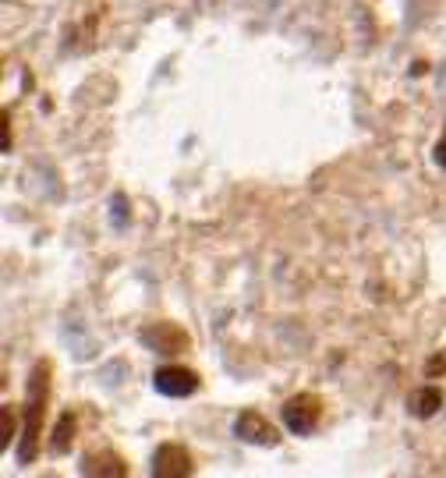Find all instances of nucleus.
I'll return each mask as SVG.
<instances>
[{
    "instance_id": "obj_3",
    "label": "nucleus",
    "mask_w": 446,
    "mask_h": 478,
    "mask_svg": "<svg viewBox=\"0 0 446 478\" xmlns=\"http://www.w3.org/2000/svg\"><path fill=\"white\" fill-rule=\"evenodd\" d=\"M153 475L157 478H188L195 475V461L188 454V446L181 443H163L153 454Z\"/></svg>"
},
{
    "instance_id": "obj_6",
    "label": "nucleus",
    "mask_w": 446,
    "mask_h": 478,
    "mask_svg": "<svg viewBox=\"0 0 446 478\" xmlns=\"http://www.w3.org/2000/svg\"><path fill=\"white\" fill-rule=\"evenodd\" d=\"M234 433H238L244 443H255V446H277V443H280L277 429H273L259 411H242V415L234 418Z\"/></svg>"
},
{
    "instance_id": "obj_1",
    "label": "nucleus",
    "mask_w": 446,
    "mask_h": 478,
    "mask_svg": "<svg viewBox=\"0 0 446 478\" xmlns=\"http://www.w3.org/2000/svg\"><path fill=\"white\" fill-rule=\"evenodd\" d=\"M50 376L53 365L50 358H40L33 376H29V397H25V425H22V439H18V464H33L40 457V439L43 422H46V404H50Z\"/></svg>"
},
{
    "instance_id": "obj_2",
    "label": "nucleus",
    "mask_w": 446,
    "mask_h": 478,
    "mask_svg": "<svg viewBox=\"0 0 446 478\" xmlns=\"http://www.w3.org/2000/svg\"><path fill=\"white\" fill-rule=\"evenodd\" d=\"M280 415H284V425L294 436H308V433H316V425L323 418V400L316 394H294V397L284 400Z\"/></svg>"
},
{
    "instance_id": "obj_5",
    "label": "nucleus",
    "mask_w": 446,
    "mask_h": 478,
    "mask_svg": "<svg viewBox=\"0 0 446 478\" xmlns=\"http://www.w3.org/2000/svg\"><path fill=\"white\" fill-rule=\"evenodd\" d=\"M142 344L153 348L157 355H181V351L192 348L188 333L181 326H174V322H153V326H146L142 330Z\"/></svg>"
},
{
    "instance_id": "obj_11",
    "label": "nucleus",
    "mask_w": 446,
    "mask_h": 478,
    "mask_svg": "<svg viewBox=\"0 0 446 478\" xmlns=\"http://www.w3.org/2000/svg\"><path fill=\"white\" fill-rule=\"evenodd\" d=\"M432 159L446 170V128H443V135H440V142L432 146Z\"/></svg>"
},
{
    "instance_id": "obj_10",
    "label": "nucleus",
    "mask_w": 446,
    "mask_h": 478,
    "mask_svg": "<svg viewBox=\"0 0 446 478\" xmlns=\"http://www.w3.org/2000/svg\"><path fill=\"white\" fill-rule=\"evenodd\" d=\"M14 425H18L14 407H4V415H0V446H11V439H14Z\"/></svg>"
},
{
    "instance_id": "obj_4",
    "label": "nucleus",
    "mask_w": 446,
    "mask_h": 478,
    "mask_svg": "<svg viewBox=\"0 0 446 478\" xmlns=\"http://www.w3.org/2000/svg\"><path fill=\"white\" fill-rule=\"evenodd\" d=\"M153 387L160 390L163 397H192L203 387V379H199V372H192L185 365H163L153 376Z\"/></svg>"
},
{
    "instance_id": "obj_9",
    "label": "nucleus",
    "mask_w": 446,
    "mask_h": 478,
    "mask_svg": "<svg viewBox=\"0 0 446 478\" xmlns=\"http://www.w3.org/2000/svg\"><path fill=\"white\" fill-rule=\"evenodd\" d=\"M75 425H79L75 411H64L61 422H57V429H53V439H50V450H53V454H68V450H71V443H75Z\"/></svg>"
},
{
    "instance_id": "obj_7",
    "label": "nucleus",
    "mask_w": 446,
    "mask_h": 478,
    "mask_svg": "<svg viewBox=\"0 0 446 478\" xmlns=\"http://www.w3.org/2000/svg\"><path fill=\"white\" fill-rule=\"evenodd\" d=\"M81 475H128V464L114 450H96V454H85Z\"/></svg>"
},
{
    "instance_id": "obj_8",
    "label": "nucleus",
    "mask_w": 446,
    "mask_h": 478,
    "mask_svg": "<svg viewBox=\"0 0 446 478\" xmlns=\"http://www.w3.org/2000/svg\"><path fill=\"white\" fill-rule=\"evenodd\" d=\"M440 404H443V394H440L436 387H422V390H414V394L407 397V407H411L414 418H432V415L440 411Z\"/></svg>"
}]
</instances>
